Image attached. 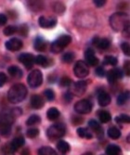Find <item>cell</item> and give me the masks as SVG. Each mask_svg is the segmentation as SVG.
<instances>
[{"label": "cell", "instance_id": "obj_1", "mask_svg": "<svg viewBox=\"0 0 130 155\" xmlns=\"http://www.w3.org/2000/svg\"><path fill=\"white\" fill-rule=\"evenodd\" d=\"M110 25L115 32H124L129 27V19L125 12L113 13L110 17Z\"/></svg>", "mask_w": 130, "mask_h": 155}, {"label": "cell", "instance_id": "obj_2", "mask_svg": "<svg viewBox=\"0 0 130 155\" xmlns=\"http://www.w3.org/2000/svg\"><path fill=\"white\" fill-rule=\"evenodd\" d=\"M27 96V88L23 84H15L8 92V101L12 104H17L24 101Z\"/></svg>", "mask_w": 130, "mask_h": 155}, {"label": "cell", "instance_id": "obj_3", "mask_svg": "<svg viewBox=\"0 0 130 155\" xmlns=\"http://www.w3.org/2000/svg\"><path fill=\"white\" fill-rule=\"evenodd\" d=\"M72 42V37L68 35H62L60 37H58L52 44L50 45V50L52 53L58 54L61 53L68 45Z\"/></svg>", "mask_w": 130, "mask_h": 155}, {"label": "cell", "instance_id": "obj_4", "mask_svg": "<svg viewBox=\"0 0 130 155\" xmlns=\"http://www.w3.org/2000/svg\"><path fill=\"white\" fill-rule=\"evenodd\" d=\"M65 133H66V126L62 123H58V124H52L51 126H49L47 131V135L48 138L52 140L63 137Z\"/></svg>", "mask_w": 130, "mask_h": 155}, {"label": "cell", "instance_id": "obj_5", "mask_svg": "<svg viewBox=\"0 0 130 155\" xmlns=\"http://www.w3.org/2000/svg\"><path fill=\"white\" fill-rule=\"evenodd\" d=\"M27 83L32 88L39 87L43 83V74L40 70H33L28 75Z\"/></svg>", "mask_w": 130, "mask_h": 155}, {"label": "cell", "instance_id": "obj_6", "mask_svg": "<svg viewBox=\"0 0 130 155\" xmlns=\"http://www.w3.org/2000/svg\"><path fill=\"white\" fill-rule=\"evenodd\" d=\"M74 73L77 78H85L89 74V67L84 61H79L74 67Z\"/></svg>", "mask_w": 130, "mask_h": 155}, {"label": "cell", "instance_id": "obj_7", "mask_svg": "<svg viewBox=\"0 0 130 155\" xmlns=\"http://www.w3.org/2000/svg\"><path fill=\"white\" fill-rule=\"evenodd\" d=\"M75 110L79 114H88L92 110V103L88 100H81L75 104Z\"/></svg>", "mask_w": 130, "mask_h": 155}, {"label": "cell", "instance_id": "obj_8", "mask_svg": "<svg viewBox=\"0 0 130 155\" xmlns=\"http://www.w3.org/2000/svg\"><path fill=\"white\" fill-rule=\"evenodd\" d=\"M72 89L71 91H69L72 95H75L76 97H81L82 95L85 94V90H86V87H88V82L85 81H78V82H75V83H73L72 84Z\"/></svg>", "mask_w": 130, "mask_h": 155}, {"label": "cell", "instance_id": "obj_9", "mask_svg": "<svg viewBox=\"0 0 130 155\" xmlns=\"http://www.w3.org/2000/svg\"><path fill=\"white\" fill-rule=\"evenodd\" d=\"M19 61L22 62L26 69H32L35 65V56L31 53H22L18 58Z\"/></svg>", "mask_w": 130, "mask_h": 155}, {"label": "cell", "instance_id": "obj_10", "mask_svg": "<svg viewBox=\"0 0 130 155\" xmlns=\"http://www.w3.org/2000/svg\"><path fill=\"white\" fill-rule=\"evenodd\" d=\"M22 46H23L22 41L16 37L8 40L5 44L6 48L9 51H18L22 48Z\"/></svg>", "mask_w": 130, "mask_h": 155}, {"label": "cell", "instance_id": "obj_11", "mask_svg": "<svg viewBox=\"0 0 130 155\" xmlns=\"http://www.w3.org/2000/svg\"><path fill=\"white\" fill-rule=\"evenodd\" d=\"M58 22V20L56 17H45V16H41L38 20L39 26L42 28H53L56 26Z\"/></svg>", "mask_w": 130, "mask_h": 155}, {"label": "cell", "instance_id": "obj_12", "mask_svg": "<svg viewBox=\"0 0 130 155\" xmlns=\"http://www.w3.org/2000/svg\"><path fill=\"white\" fill-rule=\"evenodd\" d=\"M107 80L110 84H113L115 81L117 79H121L123 76H124V73L121 69H118V68H114L111 71H109L107 74Z\"/></svg>", "mask_w": 130, "mask_h": 155}, {"label": "cell", "instance_id": "obj_13", "mask_svg": "<svg viewBox=\"0 0 130 155\" xmlns=\"http://www.w3.org/2000/svg\"><path fill=\"white\" fill-rule=\"evenodd\" d=\"M85 59L86 61V64H89L91 66H96L98 64V59L95 56V51L93 48H89L85 51Z\"/></svg>", "mask_w": 130, "mask_h": 155}, {"label": "cell", "instance_id": "obj_14", "mask_svg": "<svg viewBox=\"0 0 130 155\" xmlns=\"http://www.w3.org/2000/svg\"><path fill=\"white\" fill-rule=\"evenodd\" d=\"M24 143H25L24 137H15L11 141L10 145L8 146L9 152L13 153L14 151H16L17 150H19L20 148H22L24 145Z\"/></svg>", "mask_w": 130, "mask_h": 155}, {"label": "cell", "instance_id": "obj_15", "mask_svg": "<svg viewBox=\"0 0 130 155\" xmlns=\"http://www.w3.org/2000/svg\"><path fill=\"white\" fill-rule=\"evenodd\" d=\"M112 101V97L110 96V94H108L105 91H100L98 94V105L102 107H106L108 106Z\"/></svg>", "mask_w": 130, "mask_h": 155}, {"label": "cell", "instance_id": "obj_16", "mask_svg": "<svg viewBox=\"0 0 130 155\" xmlns=\"http://www.w3.org/2000/svg\"><path fill=\"white\" fill-rule=\"evenodd\" d=\"M30 103H31V106H32L33 109L39 110V109L43 108V106H44V100H43V97L40 95H37V94L33 95L31 97Z\"/></svg>", "mask_w": 130, "mask_h": 155}, {"label": "cell", "instance_id": "obj_17", "mask_svg": "<svg viewBox=\"0 0 130 155\" xmlns=\"http://www.w3.org/2000/svg\"><path fill=\"white\" fill-rule=\"evenodd\" d=\"M15 118L12 116L10 112H3L0 114V125H11Z\"/></svg>", "mask_w": 130, "mask_h": 155}, {"label": "cell", "instance_id": "obj_18", "mask_svg": "<svg viewBox=\"0 0 130 155\" xmlns=\"http://www.w3.org/2000/svg\"><path fill=\"white\" fill-rule=\"evenodd\" d=\"M48 47V44L46 40L41 37V36H37L35 40V44H34V48L36 51L42 52V51H45L46 48Z\"/></svg>", "mask_w": 130, "mask_h": 155}, {"label": "cell", "instance_id": "obj_19", "mask_svg": "<svg viewBox=\"0 0 130 155\" xmlns=\"http://www.w3.org/2000/svg\"><path fill=\"white\" fill-rule=\"evenodd\" d=\"M8 73L12 77H15V78H22V71L16 65L9 66L8 68Z\"/></svg>", "mask_w": 130, "mask_h": 155}, {"label": "cell", "instance_id": "obj_20", "mask_svg": "<svg viewBox=\"0 0 130 155\" xmlns=\"http://www.w3.org/2000/svg\"><path fill=\"white\" fill-rule=\"evenodd\" d=\"M57 149L61 153L66 154L70 151L71 147L68 142L64 141V140H60V141H58V143H57Z\"/></svg>", "mask_w": 130, "mask_h": 155}, {"label": "cell", "instance_id": "obj_21", "mask_svg": "<svg viewBox=\"0 0 130 155\" xmlns=\"http://www.w3.org/2000/svg\"><path fill=\"white\" fill-rule=\"evenodd\" d=\"M60 115H61L60 110H58L57 108H54V107L48 109V111H47V117H48V119L50 120V121H55V120H57L58 118L60 117Z\"/></svg>", "mask_w": 130, "mask_h": 155}, {"label": "cell", "instance_id": "obj_22", "mask_svg": "<svg viewBox=\"0 0 130 155\" xmlns=\"http://www.w3.org/2000/svg\"><path fill=\"white\" fill-rule=\"evenodd\" d=\"M35 63L39 65V66H42V67H48L49 66V61L48 59L44 55H38L35 58Z\"/></svg>", "mask_w": 130, "mask_h": 155}, {"label": "cell", "instance_id": "obj_23", "mask_svg": "<svg viewBox=\"0 0 130 155\" xmlns=\"http://www.w3.org/2000/svg\"><path fill=\"white\" fill-rule=\"evenodd\" d=\"M107 155H121V148L115 144H110L106 148Z\"/></svg>", "mask_w": 130, "mask_h": 155}, {"label": "cell", "instance_id": "obj_24", "mask_svg": "<svg viewBox=\"0 0 130 155\" xmlns=\"http://www.w3.org/2000/svg\"><path fill=\"white\" fill-rule=\"evenodd\" d=\"M88 126L89 127L93 130V131H95L98 135H103V130H102V126H100V124H99V123H98L96 120H90L89 122H88Z\"/></svg>", "mask_w": 130, "mask_h": 155}, {"label": "cell", "instance_id": "obj_25", "mask_svg": "<svg viewBox=\"0 0 130 155\" xmlns=\"http://www.w3.org/2000/svg\"><path fill=\"white\" fill-rule=\"evenodd\" d=\"M98 119H99L100 123H102V124H107L108 122L111 121V118H112L111 114H110L109 111H107V110H100V111H98Z\"/></svg>", "mask_w": 130, "mask_h": 155}, {"label": "cell", "instance_id": "obj_26", "mask_svg": "<svg viewBox=\"0 0 130 155\" xmlns=\"http://www.w3.org/2000/svg\"><path fill=\"white\" fill-rule=\"evenodd\" d=\"M28 7L31 8L32 11L37 12L43 8L44 4L42 1H28Z\"/></svg>", "mask_w": 130, "mask_h": 155}, {"label": "cell", "instance_id": "obj_27", "mask_svg": "<svg viewBox=\"0 0 130 155\" xmlns=\"http://www.w3.org/2000/svg\"><path fill=\"white\" fill-rule=\"evenodd\" d=\"M107 134L109 137H111L112 139H118L121 137V131L117 127H114V126L108 129Z\"/></svg>", "mask_w": 130, "mask_h": 155}, {"label": "cell", "instance_id": "obj_28", "mask_svg": "<svg viewBox=\"0 0 130 155\" xmlns=\"http://www.w3.org/2000/svg\"><path fill=\"white\" fill-rule=\"evenodd\" d=\"M38 155H57V152L54 149L48 146H45L39 149Z\"/></svg>", "mask_w": 130, "mask_h": 155}, {"label": "cell", "instance_id": "obj_29", "mask_svg": "<svg viewBox=\"0 0 130 155\" xmlns=\"http://www.w3.org/2000/svg\"><path fill=\"white\" fill-rule=\"evenodd\" d=\"M128 98H129V92L128 91H125V92L119 94V96L117 97V104L119 106L125 104V102L127 101Z\"/></svg>", "mask_w": 130, "mask_h": 155}, {"label": "cell", "instance_id": "obj_30", "mask_svg": "<svg viewBox=\"0 0 130 155\" xmlns=\"http://www.w3.org/2000/svg\"><path fill=\"white\" fill-rule=\"evenodd\" d=\"M111 45V42L108 38H99L98 44H97V47L100 49H107Z\"/></svg>", "mask_w": 130, "mask_h": 155}, {"label": "cell", "instance_id": "obj_31", "mask_svg": "<svg viewBox=\"0 0 130 155\" xmlns=\"http://www.w3.org/2000/svg\"><path fill=\"white\" fill-rule=\"evenodd\" d=\"M118 63V60L116 57L113 56H106L103 59V64L104 65H111V66H115Z\"/></svg>", "mask_w": 130, "mask_h": 155}, {"label": "cell", "instance_id": "obj_32", "mask_svg": "<svg viewBox=\"0 0 130 155\" xmlns=\"http://www.w3.org/2000/svg\"><path fill=\"white\" fill-rule=\"evenodd\" d=\"M41 121V118L39 115L37 114H34V115H31L29 117L26 121V124L29 125V126H33V125H35L37 124H39Z\"/></svg>", "mask_w": 130, "mask_h": 155}, {"label": "cell", "instance_id": "obj_33", "mask_svg": "<svg viewBox=\"0 0 130 155\" xmlns=\"http://www.w3.org/2000/svg\"><path fill=\"white\" fill-rule=\"evenodd\" d=\"M75 55L74 53L67 52L62 56V61L65 63H71L75 61Z\"/></svg>", "mask_w": 130, "mask_h": 155}, {"label": "cell", "instance_id": "obj_34", "mask_svg": "<svg viewBox=\"0 0 130 155\" xmlns=\"http://www.w3.org/2000/svg\"><path fill=\"white\" fill-rule=\"evenodd\" d=\"M18 31V27L17 26H14V25H9L7 26L5 29H4V35L7 36H10L14 34H16Z\"/></svg>", "mask_w": 130, "mask_h": 155}, {"label": "cell", "instance_id": "obj_35", "mask_svg": "<svg viewBox=\"0 0 130 155\" xmlns=\"http://www.w3.org/2000/svg\"><path fill=\"white\" fill-rule=\"evenodd\" d=\"M11 133V125H0V134L4 137H8Z\"/></svg>", "mask_w": 130, "mask_h": 155}, {"label": "cell", "instance_id": "obj_36", "mask_svg": "<svg viewBox=\"0 0 130 155\" xmlns=\"http://www.w3.org/2000/svg\"><path fill=\"white\" fill-rule=\"evenodd\" d=\"M115 121L119 124H128L130 122V118L127 114H120L119 116L115 117Z\"/></svg>", "mask_w": 130, "mask_h": 155}, {"label": "cell", "instance_id": "obj_37", "mask_svg": "<svg viewBox=\"0 0 130 155\" xmlns=\"http://www.w3.org/2000/svg\"><path fill=\"white\" fill-rule=\"evenodd\" d=\"M73 80H72L71 78L67 77V76H63L61 80H60V84H61V87H71L72 84H73Z\"/></svg>", "mask_w": 130, "mask_h": 155}, {"label": "cell", "instance_id": "obj_38", "mask_svg": "<svg viewBox=\"0 0 130 155\" xmlns=\"http://www.w3.org/2000/svg\"><path fill=\"white\" fill-rule=\"evenodd\" d=\"M39 135V130L37 128H29L26 132V136L29 137V138H35L37 136Z\"/></svg>", "mask_w": 130, "mask_h": 155}, {"label": "cell", "instance_id": "obj_39", "mask_svg": "<svg viewBox=\"0 0 130 155\" xmlns=\"http://www.w3.org/2000/svg\"><path fill=\"white\" fill-rule=\"evenodd\" d=\"M53 8H54V11L57 12L58 14H62L65 11V6L62 3H61V2L55 3Z\"/></svg>", "mask_w": 130, "mask_h": 155}, {"label": "cell", "instance_id": "obj_40", "mask_svg": "<svg viewBox=\"0 0 130 155\" xmlns=\"http://www.w3.org/2000/svg\"><path fill=\"white\" fill-rule=\"evenodd\" d=\"M19 34L23 36V37H26L28 35V33H29V28L26 24H22L19 28H18V31Z\"/></svg>", "mask_w": 130, "mask_h": 155}, {"label": "cell", "instance_id": "obj_41", "mask_svg": "<svg viewBox=\"0 0 130 155\" xmlns=\"http://www.w3.org/2000/svg\"><path fill=\"white\" fill-rule=\"evenodd\" d=\"M44 96L48 101H53L55 98V93L52 89H46L44 91Z\"/></svg>", "mask_w": 130, "mask_h": 155}, {"label": "cell", "instance_id": "obj_42", "mask_svg": "<svg viewBox=\"0 0 130 155\" xmlns=\"http://www.w3.org/2000/svg\"><path fill=\"white\" fill-rule=\"evenodd\" d=\"M121 49L123 51V53L125 55V56H129L130 54V47H129V44L127 42H123L121 44Z\"/></svg>", "mask_w": 130, "mask_h": 155}, {"label": "cell", "instance_id": "obj_43", "mask_svg": "<svg viewBox=\"0 0 130 155\" xmlns=\"http://www.w3.org/2000/svg\"><path fill=\"white\" fill-rule=\"evenodd\" d=\"M9 112H10V114H12V116L16 119L18 116L22 115V109H20V108H14V109H12V110H11Z\"/></svg>", "mask_w": 130, "mask_h": 155}, {"label": "cell", "instance_id": "obj_44", "mask_svg": "<svg viewBox=\"0 0 130 155\" xmlns=\"http://www.w3.org/2000/svg\"><path fill=\"white\" fill-rule=\"evenodd\" d=\"M96 74L98 76V77H104L105 74H106V71L105 69L102 67V66H99L96 69Z\"/></svg>", "mask_w": 130, "mask_h": 155}, {"label": "cell", "instance_id": "obj_45", "mask_svg": "<svg viewBox=\"0 0 130 155\" xmlns=\"http://www.w3.org/2000/svg\"><path fill=\"white\" fill-rule=\"evenodd\" d=\"M126 76H129L130 75V62L129 61H125V62L124 63V72Z\"/></svg>", "mask_w": 130, "mask_h": 155}, {"label": "cell", "instance_id": "obj_46", "mask_svg": "<svg viewBox=\"0 0 130 155\" xmlns=\"http://www.w3.org/2000/svg\"><path fill=\"white\" fill-rule=\"evenodd\" d=\"M76 133H77V135H78L80 137H85V135H86V133H88V129H86V128H84V127H79V128H77Z\"/></svg>", "mask_w": 130, "mask_h": 155}, {"label": "cell", "instance_id": "obj_47", "mask_svg": "<svg viewBox=\"0 0 130 155\" xmlns=\"http://www.w3.org/2000/svg\"><path fill=\"white\" fill-rule=\"evenodd\" d=\"M7 75H6V74L5 73H3V72H0V87H2L4 84H6V82H7Z\"/></svg>", "mask_w": 130, "mask_h": 155}, {"label": "cell", "instance_id": "obj_48", "mask_svg": "<svg viewBox=\"0 0 130 155\" xmlns=\"http://www.w3.org/2000/svg\"><path fill=\"white\" fill-rule=\"evenodd\" d=\"M8 21V17L7 15H5V14L3 13H0V26H3L7 23Z\"/></svg>", "mask_w": 130, "mask_h": 155}, {"label": "cell", "instance_id": "obj_49", "mask_svg": "<svg viewBox=\"0 0 130 155\" xmlns=\"http://www.w3.org/2000/svg\"><path fill=\"white\" fill-rule=\"evenodd\" d=\"M74 123V124H80L84 122V119L80 116H74L73 117V121H72Z\"/></svg>", "mask_w": 130, "mask_h": 155}, {"label": "cell", "instance_id": "obj_50", "mask_svg": "<svg viewBox=\"0 0 130 155\" xmlns=\"http://www.w3.org/2000/svg\"><path fill=\"white\" fill-rule=\"evenodd\" d=\"M93 2H94L95 6H96V7H98V8L103 7V6L106 4V1H105V0H94Z\"/></svg>", "mask_w": 130, "mask_h": 155}, {"label": "cell", "instance_id": "obj_51", "mask_svg": "<svg viewBox=\"0 0 130 155\" xmlns=\"http://www.w3.org/2000/svg\"><path fill=\"white\" fill-rule=\"evenodd\" d=\"M72 98H73V95H72L69 91L67 93H65V95H64V100L65 101H67L68 102H70L72 101Z\"/></svg>", "mask_w": 130, "mask_h": 155}, {"label": "cell", "instance_id": "obj_52", "mask_svg": "<svg viewBox=\"0 0 130 155\" xmlns=\"http://www.w3.org/2000/svg\"><path fill=\"white\" fill-rule=\"evenodd\" d=\"M22 155H31L30 154V150L28 149H24L22 151Z\"/></svg>", "mask_w": 130, "mask_h": 155}, {"label": "cell", "instance_id": "obj_53", "mask_svg": "<svg viewBox=\"0 0 130 155\" xmlns=\"http://www.w3.org/2000/svg\"><path fill=\"white\" fill-rule=\"evenodd\" d=\"M85 138H88V139H91L92 137H93V136H92V134L91 133H86V135H85Z\"/></svg>", "mask_w": 130, "mask_h": 155}, {"label": "cell", "instance_id": "obj_54", "mask_svg": "<svg viewBox=\"0 0 130 155\" xmlns=\"http://www.w3.org/2000/svg\"><path fill=\"white\" fill-rule=\"evenodd\" d=\"M82 155H93V153H91V152H85Z\"/></svg>", "mask_w": 130, "mask_h": 155}, {"label": "cell", "instance_id": "obj_55", "mask_svg": "<svg viewBox=\"0 0 130 155\" xmlns=\"http://www.w3.org/2000/svg\"><path fill=\"white\" fill-rule=\"evenodd\" d=\"M5 155H13V153H10V152H9V153H6Z\"/></svg>", "mask_w": 130, "mask_h": 155}]
</instances>
